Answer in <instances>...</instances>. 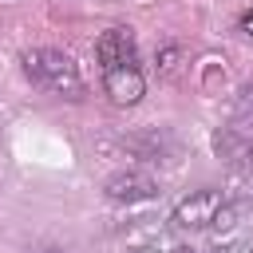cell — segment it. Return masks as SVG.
I'll return each instance as SVG.
<instances>
[{"label":"cell","mask_w":253,"mask_h":253,"mask_svg":"<svg viewBox=\"0 0 253 253\" xmlns=\"http://www.w3.org/2000/svg\"><path fill=\"white\" fill-rule=\"evenodd\" d=\"M103 91H107V99H111L115 107H134V103L146 95V79H142V71H138L134 63L111 67V71H103Z\"/></svg>","instance_id":"cell-6"},{"label":"cell","mask_w":253,"mask_h":253,"mask_svg":"<svg viewBox=\"0 0 253 253\" xmlns=\"http://www.w3.org/2000/svg\"><path fill=\"white\" fill-rule=\"evenodd\" d=\"M154 190H158V182H154L146 170H119V174H111V178L103 182V194H107L111 202H119V206L146 202V198H154Z\"/></svg>","instance_id":"cell-4"},{"label":"cell","mask_w":253,"mask_h":253,"mask_svg":"<svg viewBox=\"0 0 253 253\" xmlns=\"http://www.w3.org/2000/svg\"><path fill=\"white\" fill-rule=\"evenodd\" d=\"M213 154L233 170H253V134L241 126H217L213 130Z\"/></svg>","instance_id":"cell-5"},{"label":"cell","mask_w":253,"mask_h":253,"mask_svg":"<svg viewBox=\"0 0 253 253\" xmlns=\"http://www.w3.org/2000/svg\"><path fill=\"white\" fill-rule=\"evenodd\" d=\"M126 146H130V150H138L142 158H158V154H162V146H166V138L150 130V134H130V138H126Z\"/></svg>","instance_id":"cell-8"},{"label":"cell","mask_w":253,"mask_h":253,"mask_svg":"<svg viewBox=\"0 0 253 253\" xmlns=\"http://www.w3.org/2000/svg\"><path fill=\"white\" fill-rule=\"evenodd\" d=\"M24 75L43 95L71 99V103L83 99V75H79L75 59L67 51H59V47H32V51H24Z\"/></svg>","instance_id":"cell-1"},{"label":"cell","mask_w":253,"mask_h":253,"mask_svg":"<svg viewBox=\"0 0 253 253\" xmlns=\"http://www.w3.org/2000/svg\"><path fill=\"white\" fill-rule=\"evenodd\" d=\"M237 28H241V32H245V36L253 40V8H249V12H241V20H237Z\"/></svg>","instance_id":"cell-9"},{"label":"cell","mask_w":253,"mask_h":253,"mask_svg":"<svg viewBox=\"0 0 253 253\" xmlns=\"http://www.w3.org/2000/svg\"><path fill=\"white\" fill-rule=\"evenodd\" d=\"M36 253H63V249H36Z\"/></svg>","instance_id":"cell-11"},{"label":"cell","mask_w":253,"mask_h":253,"mask_svg":"<svg viewBox=\"0 0 253 253\" xmlns=\"http://www.w3.org/2000/svg\"><path fill=\"white\" fill-rule=\"evenodd\" d=\"M170 253H194V249H190V245H174Z\"/></svg>","instance_id":"cell-10"},{"label":"cell","mask_w":253,"mask_h":253,"mask_svg":"<svg viewBox=\"0 0 253 253\" xmlns=\"http://www.w3.org/2000/svg\"><path fill=\"white\" fill-rule=\"evenodd\" d=\"M221 213H225V194L221 190H194L190 198H182L174 206L170 221L178 229H206V225L221 221Z\"/></svg>","instance_id":"cell-2"},{"label":"cell","mask_w":253,"mask_h":253,"mask_svg":"<svg viewBox=\"0 0 253 253\" xmlns=\"http://www.w3.org/2000/svg\"><path fill=\"white\" fill-rule=\"evenodd\" d=\"M233 126L253 134V83H245L237 91V99H233Z\"/></svg>","instance_id":"cell-7"},{"label":"cell","mask_w":253,"mask_h":253,"mask_svg":"<svg viewBox=\"0 0 253 253\" xmlns=\"http://www.w3.org/2000/svg\"><path fill=\"white\" fill-rule=\"evenodd\" d=\"M95 59L103 63V71L134 63V59H138V47H134V32H130L126 24H115V28H107V32L95 40Z\"/></svg>","instance_id":"cell-3"}]
</instances>
